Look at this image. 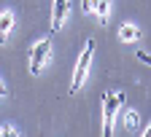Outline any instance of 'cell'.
Masks as SVG:
<instances>
[{"instance_id": "cell-1", "label": "cell", "mask_w": 151, "mask_h": 137, "mask_svg": "<svg viewBox=\"0 0 151 137\" xmlns=\"http://www.w3.org/2000/svg\"><path fill=\"white\" fill-rule=\"evenodd\" d=\"M124 102V94H113V91H105L103 97V137H111L113 134V126H116V116H119V108Z\"/></svg>"}, {"instance_id": "cell-2", "label": "cell", "mask_w": 151, "mask_h": 137, "mask_svg": "<svg viewBox=\"0 0 151 137\" xmlns=\"http://www.w3.org/2000/svg\"><path fill=\"white\" fill-rule=\"evenodd\" d=\"M92 54H94V43H92V41H86V46H84V51H81V56H78V62H76V70H73L70 94H76V91L84 86L86 73H89V67H92Z\"/></svg>"}, {"instance_id": "cell-3", "label": "cell", "mask_w": 151, "mask_h": 137, "mask_svg": "<svg viewBox=\"0 0 151 137\" xmlns=\"http://www.w3.org/2000/svg\"><path fill=\"white\" fill-rule=\"evenodd\" d=\"M49 56H51V38H43V41H38L30 46V73L38 75L46 62H49Z\"/></svg>"}, {"instance_id": "cell-4", "label": "cell", "mask_w": 151, "mask_h": 137, "mask_svg": "<svg viewBox=\"0 0 151 137\" xmlns=\"http://www.w3.org/2000/svg\"><path fill=\"white\" fill-rule=\"evenodd\" d=\"M81 8L86 14H94L100 24H108V16H111V0H81Z\"/></svg>"}, {"instance_id": "cell-5", "label": "cell", "mask_w": 151, "mask_h": 137, "mask_svg": "<svg viewBox=\"0 0 151 137\" xmlns=\"http://www.w3.org/2000/svg\"><path fill=\"white\" fill-rule=\"evenodd\" d=\"M68 14H70V0H54V8H51V32L62 30Z\"/></svg>"}, {"instance_id": "cell-6", "label": "cell", "mask_w": 151, "mask_h": 137, "mask_svg": "<svg viewBox=\"0 0 151 137\" xmlns=\"http://www.w3.org/2000/svg\"><path fill=\"white\" fill-rule=\"evenodd\" d=\"M11 30H14V14L11 11H3V14H0V43L8 41Z\"/></svg>"}, {"instance_id": "cell-7", "label": "cell", "mask_w": 151, "mask_h": 137, "mask_svg": "<svg viewBox=\"0 0 151 137\" xmlns=\"http://www.w3.org/2000/svg\"><path fill=\"white\" fill-rule=\"evenodd\" d=\"M135 38H140V30H138L135 24H122V27H119V41L132 43Z\"/></svg>"}, {"instance_id": "cell-8", "label": "cell", "mask_w": 151, "mask_h": 137, "mask_svg": "<svg viewBox=\"0 0 151 137\" xmlns=\"http://www.w3.org/2000/svg\"><path fill=\"white\" fill-rule=\"evenodd\" d=\"M124 124H127L129 129H135V126L140 124V121H138V113H135V110H127V113H124Z\"/></svg>"}, {"instance_id": "cell-9", "label": "cell", "mask_w": 151, "mask_h": 137, "mask_svg": "<svg viewBox=\"0 0 151 137\" xmlns=\"http://www.w3.org/2000/svg\"><path fill=\"white\" fill-rule=\"evenodd\" d=\"M138 59H140L143 65H148V67H151V54H146V51H138Z\"/></svg>"}, {"instance_id": "cell-10", "label": "cell", "mask_w": 151, "mask_h": 137, "mask_svg": "<svg viewBox=\"0 0 151 137\" xmlns=\"http://www.w3.org/2000/svg\"><path fill=\"white\" fill-rule=\"evenodd\" d=\"M0 137H19V134H16V129H11V126H6L3 132H0Z\"/></svg>"}, {"instance_id": "cell-11", "label": "cell", "mask_w": 151, "mask_h": 137, "mask_svg": "<svg viewBox=\"0 0 151 137\" xmlns=\"http://www.w3.org/2000/svg\"><path fill=\"white\" fill-rule=\"evenodd\" d=\"M6 94H8V89L3 86V81H0V97H6Z\"/></svg>"}, {"instance_id": "cell-12", "label": "cell", "mask_w": 151, "mask_h": 137, "mask_svg": "<svg viewBox=\"0 0 151 137\" xmlns=\"http://www.w3.org/2000/svg\"><path fill=\"white\" fill-rule=\"evenodd\" d=\"M143 137H151V124L146 126V132H143Z\"/></svg>"}]
</instances>
